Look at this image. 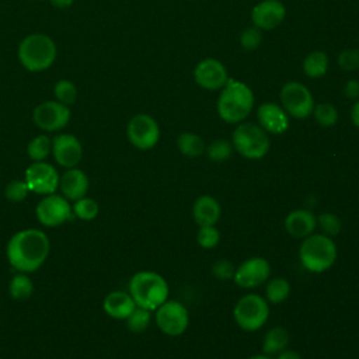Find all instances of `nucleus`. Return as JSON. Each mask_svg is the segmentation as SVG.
Wrapping results in <instances>:
<instances>
[{
  "label": "nucleus",
  "mask_w": 359,
  "mask_h": 359,
  "mask_svg": "<svg viewBox=\"0 0 359 359\" xmlns=\"http://www.w3.org/2000/svg\"><path fill=\"white\" fill-rule=\"evenodd\" d=\"M49 250V238L42 230L25 229L11 236L6 247V255L14 269L29 273L42 266Z\"/></svg>",
  "instance_id": "1"
},
{
  "label": "nucleus",
  "mask_w": 359,
  "mask_h": 359,
  "mask_svg": "<svg viewBox=\"0 0 359 359\" xmlns=\"http://www.w3.org/2000/svg\"><path fill=\"white\" fill-rule=\"evenodd\" d=\"M154 311L156 324L163 334L178 337L187 331L189 325V313L184 303L167 299Z\"/></svg>",
  "instance_id": "9"
},
{
  "label": "nucleus",
  "mask_w": 359,
  "mask_h": 359,
  "mask_svg": "<svg viewBox=\"0 0 359 359\" xmlns=\"http://www.w3.org/2000/svg\"><path fill=\"white\" fill-rule=\"evenodd\" d=\"M290 294V283L286 278L275 276L268 280L265 286V299L268 303L280 304L283 303Z\"/></svg>",
  "instance_id": "26"
},
{
  "label": "nucleus",
  "mask_w": 359,
  "mask_h": 359,
  "mask_svg": "<svg viewBox=\"0 0 359 359\" xmlns=\"http://www.w3.org/2000/svg\"><path fill=\"white\" fill-rule=\"evenodd\" d=\"M289 118L282 105L272 101L262 102L257 109L258 125L271 135H283L289 129Z\"/></svg>",
  "instance_id": "18"
},
{
  "label": "nucleus",
  "mask_w": 359,
  "mask_h": 359,
  "mask_svg": "<svg viewBox=\"0 0 359 359\" xmlns=\"http://www.w3.org/2000/svg\"><path fill=\"white\" fill-rule=\"evenodd\" d=\"M262 42V31L257 27H248L240 34V45L245 50H255Z\"/></svg>",
  "instance_id": "37"
},
{
  "label": "nucleus",
  "mask_w": 359,
  "mask_h": 359,
  "mask_svg": "<svg viewBox=\"0 0 359 359\" xmlns=\"http://www.w3.org/2000/svg\"><path fill=\"white\" fill-rule=\"evenodd\" d=\"M230 142L234 151L247 160H259L265 157L271 147L268 133L254 122L237 123Z\"/></svg>",
  "instance_id": "6"
},
{
  "label": "nucleus",
  "mask_w": 359,
  "mask_h": 359,
  "mask_svg": "<svg viewBox=\"0 0 359 359\" xmlns=\"http://www.w3.org/2000/svg\"><path fill=\"white\" fill-rule=\"evenodd\" d=\"M56 57V42L43 32L25 35L17 48V59L20 65L31 73H41L48 70L55 63Z\"/></svg>",
  "instance_id": "3"
},
{
  "label": "nucleus",
  "mask_w": 359,
  "mask_h": 359,
  "mask_svg": "<svg viewBox=\"0 0 359 359\" xmlns=\"http://www.w3.org/2000/svg\"><path fill=\"white\" fill-rule=\"evenodd\" d=\"M338 66L346 72L359 69V48L342 50L338 55Z\"/></svg>",
  "instance_id": "39"
},
{
  "label": "nucleus",
  "mask_w": 359,
  "mask_h": 359,
  "mask_svg": "<svg viewBox=\"0 0 359 359\" xmlns=\"http://www.w3.org/2000/svg\"><path fill=\"white\" fill-rule=\"evenodd\" d=\"M233 151H234L233 144L227 139H215L205 149L208 158L213 163H223V161L229 160L231 157Z\"/></svg>",
  "instance_id": "29"
},
{
  "label": "nucleus",
  "mask_w": 359,
  "mask_h": 359,
  "mask_svg": "<svg viewBox=\"0 0 359 359\" xmlns=\"http://www.w3.org/2000/svg\"><path fill=\"white\" fill-rule=\"evenodd\" d=\"M29 192L31 191L24 180H13L4 188V196L10 202H21L28 196Z\"/></svg>",
  "instance_id": "36"
},
{
  "label": "nucleus",
  "mask_w": 359,
  "mask_h": 359,
  "mask_svg": "<svg viewBox=\"0 0 359 359\" xmlns=\"http://www.w3.org/2000/svg\"><path fill=\"white\" fill-rule=\"evenodd\" d=\"M314 121L323 128H331L338 122V109L331 102H320L313 109Z\"/></svg>",
  "instance_id": "32"
},
{
  "label": "nucleus",
  "mask_w": 359,
  "mask_h": 359,
  "mask_svg": "<svg viewBox=\"0 0 359 359\" xmlns=\"http://www.w3.org/2000/svg\"><path fill=\"white\" fill-rule=\"evenodd\" d=\"M344 93L346 95V98L349 100H359V80L356 79H352L349 81H346L345 87H344Z\"/></svg>",
  "instance_id": "40"
},
{
  "label": "nucleus",
  "mask_w": 359,
  "mask_h": 359,
  "mask_svg": "<svg viewBox=\"0 0 359 359\" xmlns=\"http://www.w3.org/2000/svg\"><path fill=\"white\" fill-rule=\"evenodd\" d=\"M35 215L41 224L46 227H55L70 220L73 216V210L69 201L63 195L50 194L45 195L38 202Z\"/></svg>",
  "instance_id": "12"
},
{
  "label": "nucleus",
  "mask_w": 359,
  "mask_h": 359,
  "mask_svg": "<svg viewBox=\"0 0 359 359\" xmlns=\"http://www.w3.org/2000/svg\"><path fill=\"white\" fill-rule=\"evenodd\" d=\"M8 293L14 300H27L34 293V282L28 275L20 272L8 283Z\"/></svg>",
  "instance_id": "27"
},
{
  "label": "nucleus",
  "mask_w": 359,
  "mask_h": 359,
  "mask_svg": "<svg viewBox=\"0 0 359 359\" xmlns=\"http://www.w3.org/2000/svg\"><path fill=\"white\" fill-rule=\"evenodd\" d=\"M279 98L282 108L294 119H306L313 114L316 105L311 91L299 81L285 83L280 88Z\"/></svg>",
  "instance_id": "8"
},
{
  "label": "nucleus",
  "mask_w": 359,
  "mask_h": 359,
  "mask_svg": "<svg viewBox=\"0 0 359 359\" xmlns=\"http://www.w3.org/2000/svg\"><path fill=\"white\" fill-rule=\"evenodd\" d=\"M276 359H302V356L299 352L286 348L285 351H282L280 353L276 355Z\"/></svg>",
  "instance_id": "42"
},
{
  "label": "nucleus",
  "mask_w": 359,
  "mask_h": 359,
  "mask_svg": "<svg viewBox=\"0 0 359 359\" xmlns=\"http://www.w3.org/2000/svg\"><path fill=\"white\" fill-rule=\"evenodd\" d=\"M59 178L56 168L45 161H34L27 167L24 174V181L29 191L39 195L55 194L59 187Z\"/></svg>",
  "instance_id": "14"
},
{
  "label": "nucleus",
  "mask_w": 359,
  "mask_h": 359,
  "mask_svg": "<svg viewBox=\"0 0 359 359\" xmlns=\"http://www.w3.org/2000/svg\"><path fill=\"white\" fill-rule=\"evenodd\" d=\"M196 241L202 248H215L220 241V231L216 226H201L196 233Z\"/></svg>",
  "instance_id": "35"
},
{
  "label": "nucleus",
  "mask_w": 359,
  "mask_h": 359,
  "mask_svg": "<svg viewBox=\"0 0 359 359\" xmlns=\"http://www.w3.org/2000/svg\"><path fill=\"white\" fill-rule=\"evenodd\" d=\"M177 149L180 150V153L185 157H199L205 153L206 149V143L202 139V136H199L195 132H181L177 137Z\"/></svg>",
  "instance_id": "24"
},
{
  "label": "nucleus",
  "mask_w": 359,
  "mask_h": 359,
  "mask_svg": "<svg viewBox=\"0 0 359 359\" xmlns=\"http://www.w3.org/2000/svg\"><path fill=\"white\" fill-rule=\"evenodd\" d=\"M52 156L59 165L73 168L83 157L81 142L72 133H59L52 139Z\"/></svg>",
  "instance_id": "16"
},
{
  "label": "nucleus",
  "mask_w": 359,
  "mask_h": 359,
  "mask_svg": "<svg viewBox=\"0 0 359 359\" xmlns=\"http://www.w3.org/2000/svg\"><path fill=\"white\" fill-rule=\"evenodd\" d=\"M129 143L139 150H150L160 140V126L157 121L144 112L133 115L126 125Z\"/></svg>",
  "instance_id": "10"
},
{
  "label": "nucleus",
  "mask_w": 359,
  "mask_h": 359,
  "mask_svg": "<svg viewBox=\"0 0 359 359\" xmlns=\"http://www.w3.org/2000/svg\"><path fill=\"white\" fill-rule=\"evenodd\" d=\"M286 17V7L280 0H262L251 10V21L261 31L279 27Z\"/></svg>",
  "instance_id": "17"
},
{
  "label": "nucleus",
  "mask_w": 359,
  "mask_h": 359,
  "mask_svg": "<svg viewBox=\"0 0 359 359\" xmlns=\"http://www.w3.org/2000/svg\"><path fill=\"white\" fill-rule=\"evenodd\" d=\"M271 276V264L264 257H251L243 261L234 272L233 280L241 289H255Z\"/></svg>",
  "instance_id": "13"
},
{
  "label": "nucleus",
  "mask_w": 359,
  "mask_h": 359,
  "mask_svg": "<svg viewBox=\"0 0 359 359\" xmlns=\"http://www.w3.org/2000/svg\"><path fill=\"white\" fill-rule=\"evenodd\" d=\"M52 153V139L48 135H38L27 144V154L32 161H43Z\"/></svg>",
  "instance_id": "28"
},
{
  "label": "nucleus",
  "mask_w": 359,
  "mask_h": 359,
  "mask_svg": "<svg viewBox=\"0 0 359 359\" xmlns=\"http://www.w3.org/2000/svg\"><path fill=\"white\" fill-rule=\"evenodd\" d=\"M317 226L321 229V233L328 237H335L342 230L341 219L331 212H323L317 216Z\"/></svg>",
  "instance_id": "34"
},
{
  "label": "nucleus",
  "mask_w": 359,
  "mask_h": 359,
  "mask_svg": "<svg viewBox=\"0 0 359 359\" xmlns=\"http://www.w3.org/2000/svg\"><path fill=\"white\" fill-rule=\"evenodd\" d=\"M254 101L252 90L245 83L230 77L217 97V115L226 123H241L251 114Z\"/></svg>",
  "instance_id": "2"
},
{
  "label": "nucleus",
  "mask_w": 359,
  "mask_h": 359,
  "mask_svg": "<svg viewBox=\"0 0 359 359\" xmlns=\"http://www.w3.org/2000/svg\"><path fill=\"white\" fill-rule=\"evenodd\" d=\"M72 210H73V215L77 216L79 219H81L84 222H91L98 216L100 206H98L97 201H94L93 198L83 196V198L74 201Z\"/></svg>",
  "instance_id": "33"
},
{
  "label": "nucleus",
  "mask_w": 359,
  "mask_h": 359,
  "mask_svg": "<svg viewBox=\"0 0 359 359\" xmlns=\"http://www.w3.org/2000/svg\"><path fill=\"white\" fill-rule=\"evenodd\" d=\"M129 294L136 306L154 311L170 294V287L163 275L154 271H139L129 280Z\"/></svg>",
  "instance_id": "4"
},
{
  "label": "nucleus",
  "mask_w": 359,
  "mask_h": 359,
  "mask_svg": "<svg viewBox=\"0 0 359 359\" xmlns=\"http://www.w3.org/2000/svg\"><path fill=\"white\" fill-rule=\"evenodd\" d=\"M125 320H126V327L129 331H132L135 334H140L149 328L150 321H151V311L136 306L135 310Z\"/></svg>",
  "instance_id": "31"
},
{
  "label": "nucleus",
  "mask_w": 359,
  "mask_h": 359,
  "mask_svg": "<svg viewBox=\"0 0 359 359\" xmlns=\"http://www.w3.org/2000/svg\"><path fill=\"white\" fill-rule=\"evenodd\" d=\"M338 250L331 237L313 233L303 238L299 247V259L304 269L313 273L328 271L337 261Z\"/></svg>",
  "instance_id": "5"
},
{
  "label": "nucleus",
  "mask_w": 359,
  "mask_h": 359,
  "mask_svg": "<svg viewBox=\"0 0 359 359\" xmlns=\"http://www.w3.org/2000/svg\"><path fill=\"white\" fill-rule=\"evenodd\" d=\"M351 122L359 129V100H356L351 107Z\"/></svg>",
  "instance_id": "41"
},
{
  "label": "nucleus",
  "mask_w": 359,
  "mask_h": 359,
  "mask_svg": "<svg viewBox=\"0 0 359 359\" xmlns=\"http://www.w3.org/2000/svg\"><path fill=\"white\" fill-rule=\"evenodd\" d=\"M212 275L219 279V280H229V279H233L234 276V272H236V266L233 265L231 261L226 259V258H222V259H216L213 264H212Z\"/></svg>",
  "instance_id": "38"
},
{
  "label": "nucleus",
  "mask_w": 359,
  "mask_h": 359,
  "mask_svg": "<svg viewBox=\"0 0 359 359\" xmlns=\"http://www.w3.org/2000/svg\"><path fill=\"white\" fill-rule=\"evenodd\" d=\"M330 59L323 50H313L303 59V73L310 79H320L328 72Z\"/></svg>",
  "instance_id": "25"
},
{
  "label": "nucleus",
  "mask_w": 359,
  "mask_h": 359,
  "mask_svg": "<svg viewBox=\"0 0 359 359\" xmlns=\"http://www.w3.org/2000/svg\"><path fill=\"white\" fill-rule=\"evenodd\" d=\"M53 95H55L56 101L70 107L72 104L76 102V100L79 97V90H77V86L72 80L60 79L53 86Z\"/></svg>",
  "instance_id": "30"
},
{
  "label": "nucleus",
  "mask_w": 359,
  "mask_h": 359,
  "mask_svg": "<svg viewBox=\"0 0 359 359\" xmlns=\"http://www.w3.org/2000/svg\"><path fill=\"white\" fill-rule=\"evenodd\" d=\"M88 187L90 181L87 174L77 167L67 168V171L59 178V188L67 201H77L86 196Z\"/></svg>",
  "instance_id": "19"
},
{
  "label": "nucleus",
  "mask_w": 359,
  "mask_h": 359,
  "mask_svg": "<svg viewBox=\"0 0 359 359\" xmlns=\"http://www.w3.org/2000/svg\"><path fill=\"white\" fill-rule=\"evenodd\" d=\"M247 359H273V358L269 356V355H265V353H258V355H252V356H250Z\"/></svg>",
  "instance_id": "44"
},
{
  "label": "nucleus",
  "mask_w": 359,
  "mask_h": 359,
  "mask_svg": "<svg viewBox=\"0 0 359 359\" xmlns=\"http://www.w3.org/2000/svg\"><path fill=\"white\" fill-rule=\"evenodd\" d=\"M135 307L136 303L132 296L122 290L108 293L102 302L104 311L115 320H125L135 310Z\"/></svg>",
  "instance_id": "22"
},
{
  "label": "nucleus",
  "mask_w": 359,
  "mask_h": 359,
  "mask_svg": "<svg viewBox=\"0 0 359 359\" xmlns=\"http://www.w3.org/2000/svg\"><path fill=\"white\" fill-rule=\"evenodd\" d=\"M222 216L220 202L212 195H201L192 205V217L201 226H216Z\"/></svg>",
  "instance_id": "21"
},
{
  "label": "nucleus",
  "mask_w": 359,
  "mask_h": 359,
  "mask_svg": "<svg viewBox=\"0 0 359 359\" xmlns=\"http://www.w3.org/2000/svg\"><path fill=\"white\" fill-rule=\"evenodd\" d=\"M236 324L247 332L262 328L269 317V306L265 297L257 293H247L237 300L233 307Z\"/></svg>",
  "instance_id": "7"
},
{
  "label": "nucleus",
  "mask_w": 359,
  "mask_h": 359,
  "mask_svg": "<svg viewBox=\"0 0 359 359\" xmlns=\"http://www.w3.org/2000/svg\"><path fill=\"white\" fill-rule=\"evenodd\" d=\"M289 345V332L283 327L269 328L262 338V353L275 356Z\"/></svg>",
  "instance_id": "23"
},
{
  "label": "nucleus",
  "mask_w": 359,
  "mask_h": 359,
  "mask_svg": "<svg viewBox=\"0 0 359 359\" xmlns=\"http://www.w3.org/2000/svg\"><path fill=\"white\" fill-rule=\"evenodd\" d=\"M49 3L52 4V7H55L57 10H66L73 6L74 0H49Z\"/></svg>",
  "instance_id": "43"
},
{
  "label": "nucleus",
  "mask_w": 359,
  "mask_h": 359,
  "mask_svg": "<svg viewBox=\"0 0 359 359\" xmlns=\"http://www.w3.org/2000/svg\"><path fill=\"white\" fill-rule=\"evenodd\" d=\"M70 108L56 100L38 104L32 111L34 123L45 132H57L70 122Z\"/></svg>",
  "instance_id": "11"
},
{
  "label": "nucleus",
  "mask_w": 359,
  "mask_h": 359,
  "mask_svg": "<svg viewBox=\"0 0 359 359\" xmlns=\"http://www.w3.org/2000/svg\"><path fill=\"white\" fill-rule=\"evenodd\" d=\"M285 229L294 238H304L317 229V216L309 209H294L285 217Z\"/></svg>",
  "instance_id": "20"
},
{
  "label": "nucleus",
  "mask_w": 359,
  "mask_h": 359,
  "mask_svg": "<svg viewBox=\"0 0 359 359\" xmlns=\"http://www.w3.org/2000/svg\"><path fill=\"white\" fill-rule=\"evenodd\" d=\"M229 73L226 66L215 59V57H205L196 63L194 69V80L195 83L208 91L222 90L223 86L229 80Z\"/></svg>",
  "instance_id": "15"
}]
</instances>
